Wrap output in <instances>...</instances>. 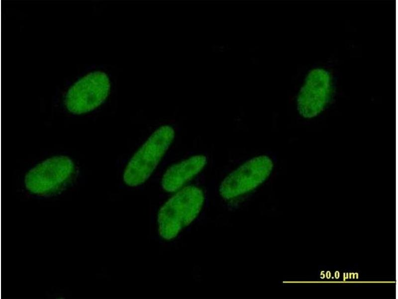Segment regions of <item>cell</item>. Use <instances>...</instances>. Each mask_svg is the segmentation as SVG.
Wrapping results in <instances>:
<instances>
[{
	"label": "cell",
	"instance_id": "1",
	"mask_svg": "<svg viewBox=\"0 0 398 299\" xmlns=\"http://www.w3.org/2000/svg\"><path fill=\"white\" fill-rule=\"evenodd\" d=\"M204 201L203 191L195 185L175 192L160 208L157 216L158 232L165 240L175 238L198 216Z\"/></svg>",
	"mask_w": 398,
	"mask_h": 299
},
{
	"label": "cell",
	"instance_id": "2",
	"mask_svg": "<svg viewBox=\"0 0 398 299\" xmlns=\"http://www.w3.org/2000/svg\"><path fill=\"white\" fill-rule=\"evenodd\" d=\"M170 126L157 129L132 156L123 174L124 182L131 187L144 183L151 175L174 139Z\"/></svg>",
	"mask_w": 398,
	"mask_h": 299
},
{
	"label": "cell",
	"instance_id": "3",
	"mask_svg": "<svg viewBox=\"0 0 398 299\" xmlns=\"http://www.w3.org/2000/svg\"><path fill=\"white\" fill-rule=\"evenodd\" d=\"M274 167L272 159L265 155L253 157L230 172L221 182V197L230 200L249 193L262 184Z\"/></svg>",
	"mask_w": 398,
	"mask_h": 299
},
{
	"label": "cell",
	"instance_id": "4",
	"mask_svg": "<svg viewBox=\"0 0 398 299\" xmlns=\"http://www.w3.org/2000/svg\"><path fill=\"white\" fill-rule=\"evenodd\" d=\"M74 171V163L69 157L53 156L43 161L27 173L24 180L25 186L34 194H51L63 187L70 180Z\"/></svg>",
	"mask_w": 398,
	"mask_h": 299
},
{
	"label": "cell",
	"instance_id": "5",
	"mask_svg": "<svg viewBox=\"0 0 398 299\" xmlns=\"http://www.w3.org/2000/svg\"><path fill=\"white\" fill-rule=\"evenodd\" d=\"M110 87L109 80L105 73H90L69 89L65 96V105L68 110L73 114L90 112L105 100Z\"/></svg>",
	"mask_w": 398,
	"mask_h": 299
},
{
	"label": "cell",
	"instance_id": "6",
	"mask_svg": "<svg viewBox=\"0 0 398 299\" xmlns=\"http://www.w3.org/2000/svg\"><path fill=\"white\" fill-rule=\"evenodd\" d=\"M331 92L330 73L322 68L310 71L297 97V109L299 114L307 119L317 116L329 103Z\"/></svg>",
	"mask_w": 398,
	"mask_h": 299
},
{
	"label": "cell",
	"instance_id": "7",
	"mask_svg": "<svg viewBox=\"0 0 398 299\" xmlns=\"http://www.w3.org/2000/svg\"><path fill=\"white\" fill-rule=\"evenodd\" d=\"M206 162V156L199 154L172 165L162 177L163 189L168 192H175L181 189L203 169Z\"/></svg>",
	"mask_w": 398,
	"mask_h": 299
}]
</instances>
